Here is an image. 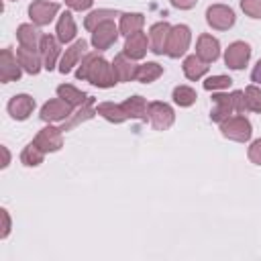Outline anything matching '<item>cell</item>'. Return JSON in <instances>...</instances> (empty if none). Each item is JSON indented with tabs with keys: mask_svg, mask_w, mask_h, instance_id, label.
Listing matches in <instances>:
<instances>
[{
	"mask_svg": "<svg viewBox=\"0 0 261 261\" xmlns=\"http://www.w3.org/2000/svg\"><path fill=\"white\" fill-rule=\"evenodd\" d=\"M55 33H57V39H59V43H61V45H65V43H69V41H73V39H75V35H77V27H75L73 14H71L69 10H67V12H63V14L59 16Z\"/></svg>",
	"mask_w": 261,
	"mask_h": 261,
	"instance_id": "obj_22",
	"label": "cell"
},
{
	"mask_svg": "<svg viewBox=\"0 0 261 261\" xmlns=\"http://www.w3.org/2000/svg\"><path fill=\"white\" fill-rule=\"evenodd\" d=\"M147 118L151 120V126H153L155 130H167V128L173 124L175 114H173V108H171L169 104L155 100V102H151L149 108H147Z\"/></svg>",
	"mask_w": 261,
	"mask_h": 261,
	"instance_id": "obj_5",
	"label": "cell"
},
{
	"mask_svg": "<svg viewBox=\"0 0 261 261\" xmlns=\"http://www.w3.org/2000/svg\"><path fill=\"white\" fill-rule=\"evenodd\" d=\"M147 51H149V39H147V35L145 33H141V31H137V33H133V35H128L126 37V41H124V55H128L130 59H143L145 55H147Z\"/></svg>",
	"mask_w": 261,
	"mask_h": 261,
	"instance_id": "obj_18",
	"label": "cell"
},
{
	"mask_svg": "<svg viewBox=\"0 0 261 261\" xmlns=\"http://www.w3.org/2000/svg\"><path fill=\"white\" fill-rule=\"evenodd\" d=\"M92 2H94V0H65V4H67L71 10H77V12L88 10V8L92 6Z\"/></svg>",
	"mask_w": 261,
	"mask_h": 261,
	"instance_id": "obj_38",
	"label": "cell"
},
{
	"mask_svg": "<svg viewBox=\"0 0 261 261\" xmlns=\"http://www.w3.org/2000/svg\"><path fill=\"white\" fill-rule=\"evenodd\" d=\"M6 108H8V114L14 120H27L35 110V98L29 96V94H16V96L10 98Z\"/></svg>",
	"mask_w": 261,
	"mask_h": 261,
	"instance_id": "obj_16",
	"label": "cell"
},
{
	"mask_svg": "<svg viewBox=\"0 0 261 261\" xmlns=\"http://www.w3.org/2000/svg\"><path fill=\"white\" fill-rule=\"evenodd\" d=\"M57 12H59V4L57 2H49V0H35L29 6V16H31L33 24H37V27L49 24L55 18Z\"/></svg>",
	"mask_w": 261,
	"mask_h": 261,
	"instance_id": "obj_7",
	"label": "cell"
},
{
	"mask_svg": "<svg viewBox=\"0 0 261 261\" xmlns=\"http://www.w3.org/2000/svg\"><path fill=\"white\" fill-rule=\"evenodd\" d=\"M196 55L202 61H206V63H214L220 57V43H218V39L208 35V33H202L198 37V43H196Z\"/></svg>",
	"mask_w": 261,
	"mask_h": 261,
	"instance_id": "obj_15",
	"label": "cell"
},
{
	"mask_svg": "<svg viewBox=\"0 0 261 261\" xmlns=\"http://www.w3.org/2000/svg\"><path fill=\"white\" fill-rule=\"evenodd\" d=\"M122 108L126 112L128 118H139V120H147V108L149 104L145 102L143 96H130L122 102Z\"/></svg>",
	"mask_w": 261,
	"mask_h": 261,
	"instance_id": "obj_27",
	"label": "cell"
},
{
	"mask_svg": "<svg viewBox=\"0 0 261 261\" xmlns=\"http://www.w3.org/2000/svg\"><path fill=\"white\" fill-rule=\"evenodd\" d=\"M245 100H247V110L261 114V88L259 86H247Z\"/></svg>",
	"mask_w": 261,
	"mask_h": 261,
	"instance_id": "obj_33",
	"label": "cell"
},
{
	"mask_svg": "<svg viewBox=\"0 0 261 261\" xmlns=\"http://www.w3.org/2000/svg\"><path fill=\"white\" fill-rule=\"evenodd\" d=\"M35 145L45 153H55V151H59L63 147V130L49 124V126H45V128H41L37 133Z\"/></svg>",
	"mask_w": 261,
	"mask_h": 261,
	"instance_id": "obj_9",
	"label": "cell"
},
{
	"mask_svg": "<svg viewBox=\"0 0 261 261\" xmlns=\"http://www.w3.org/2000/svg\"><path fill=\"white\" fill-rule=\"evenodd\" d=\"M184 75L188 77V80H192V82H198L202 75H206V71H208V63L206 61H202L198 55H188L186 59H184Z\"/></svg>",
	"mask_w": 261,
	"mask_h": 261,
	"instance_id": "obj_25",
	"label": "cell"
},
{
	"mask_svg": "<svg viewBox=\"0 0 261 261\" xmlns=\"http://www.w3.org/2000/svg\"><path fill=\"white\" fill-rule=\"evenodd\" d=\"M2 155H4V161H2V169H4V167H8V163H10V153H8L6 147H2Z\"/></svg>",
	"mask_w": 261,
	"mask_h": 261,
	"instance_id": "obj_42",
	"label": "cell"
},
{
	"mask_svg": "<svg viewBox=\"0 0 261 261\" xmlns=\"http://www.w3.org/2000/svg\"><path fill=\"white\" fill-rule=\"evenodd\" d=\"M237 114L234 110V98H232V92L230 94H224V92H216L212 94V110H210V118L214 122H222L226 120L228 116Z\"/></svg>",
	"mask_w": 261,
	"mask_h": 261,
	"instance_id": "obj_8",
	"label": "cell"
},
{
	"mask_svg": "<svg viewBox=\"0 0 261 261\" xmlns=\"http://www.w3.org/2000/svg\"><path fill=\"white\" fill-rule=\"evenodd\" d=\"M169 33H171V24L169 22H165V20L155 22L149 29V51H153L155 55H163L167 51Z\"/></svg>",
	"mask_w": 261,
	"mask_h": 261,
	"instance_id": "obj_13",
	"label": "cell"
},
{
	"mask_svg": "<svg viewBox=\"0 0 261 261\" xmlns=\"http://www.w3.org/2000/svg\"><path fill=\"white\" fill-rule=\"evenodd\" d=\"M251 80L261 86V59L255 63V67H253V71H251Z\"/></svg>",
	"mask_w": 261,
	"mask_h": 261,
	"instance_id": "obj_41",
	"label": "cell"
},
{
	"mask_svg": "<svg viewBox=\"0 0 261 261\" xmlns=\"http://www.w3.org/2000/svg\"><path fill=\"white\" fill-rule=\"evenodd\" d=\"M86 49H88V41L86 39H77L75 43H71L67 49H65V53L61 55V61H59V71L61 73H69L80 61H82V57L86 55Z\"/></svg>",
	"mask_w": 261,
	"mask_h": 261,
	"instance_id": "obj_14",
	"label": "cell"
},
{
	"mask_svg": "<svg viewBox=\"0 0 261 261\" xmlns=\"http://www.w3.org/2000/svg\"><path fill=\"white\" fill-rule=\"evenodd\" d=\"M16 59L20 63V67L31 73V75H37L43 67V57L39 53V49H29V47H18L16 49Z\"/></svg>",
	"mask_w": 261,
	"mask_h": 261,
	"instance_id": "obj_19",
	"label": "cell"
},
{
	"mask_svg": "<svg viewBox=\"0 0 261 261\" xmlns=\"http://www.w3.org/2000/svg\"><path fill=\"white\" fill-rule=\"evenodd\" d=\"M169 2H171V6H173V8L190 10V8H194V6H196V2H198V0H169Z\"/></svg>",
	"mask_w": 261,
	"mask_h": 261,
	"instance_id": "obj_40",
	"label": "cell"
},
{
	"mask_svg": "<svg viewBox=\"0 0 261 261\" xmlns=\"http://www.w3.org/2000/svg\"><path fill=\"white\" fill-rule=\"evenodd\" d=\"M143 24H145V16L141 12H122L120 14V22H118V31H120V35L128 37L133 33L141 31Z\"/></svg>",
	"mask_w": 261,
	"mask_h": 261,
	"instance_id": "obj_24",
	"label": "cell"
},
{
	"mask_svg": "<svg viewBox=\"0 0 261 261\" xmlns=\"http://www.w3.org/2000/svg\"><path fill=\"white\" fill-rule=\"evenodd\" d=\"M57 98L65 100L69 106H82V104H86V100H88L90 96H88L86 92H82V90L69 86V84H61V86H57Z\"/></svg>",
	"mask_w": 261,
	"mask_h": 261,
	"instance_id": "obj_28",
	"label": "cell"
},
{
	"mask_svg": "<svg viewBox=\"0 0 261 261\" xmlns=\"http://www.w3.org/2000/svg\"><path fill=\"white\" fill-rule=\"evenodd\" d=\"M251 59V45L245 41H234L224 51V63L230 69H243Z\"/></svg>",
	"mask_w": 261,
	"mask_h": 261,
	"instance_id": "obj_10",
	"label": "cell"
},
{
	"mask_svg": "<svg viewBox=\"0 0 261 261\" xmlns=\"http://www.w3.org/2000/svg\"><path fill=\"white\" fill-rule=\"evenodd\" d=\"M161 75H163V65H159L155 61L141 63L137 69V82H141V84H151Z\"/></svg>",
	"mask_w": 261,
	"mask_h": 261,
	"instance_id": "obj_29",
	"label": "cell"
},
{
	"mask_svg": "<svg viewBox=\"0 0 261 261\" xmlns=\"http://www.w3.org/2000/svg\"><path fill=\"white\" fill-rule=\"evenodd\" d=\"M118 35H120V31H118V27L114 24V20H106V22L98 24V27L92 31V45H94V49H98V51H106V49H110V47L116 43Z\"/></svg>",
	"mask_w": 261,
	"mask_h": 261,
	"instance_id": "obj_6",
	"label": "cell"
},
{
	"mask_svg": "<svg viewBox=\"0 0 261 261\" xmlns=\"http://www.w3.org/2000/svg\"><path fill=\"white\" fill-rule=\"evenodd\" d=\"M0 216H2V232H0V237L6 239L8 232H10V216H8V210L6 208H0Z\"/></svg>",
	"mask_w": 261,
	"mask_h": 261,
	"instance_id": "obj_39",
	"label": "cell"
},
{
	"mask_svg": "<svg viewBox=\"0 0 261 261\" xmlns=\"http://www.w3.org/2000/svg\"><path fill=\"white\" fill-rule=\"evenodd\" d=\"M43 159H45V151H41V149L35 145V141L29 143V145L22 149V153H20V161H22V165H27V167H37V165L43 163Z\"/></svg>",
	"mask_w": 261,
	"mask_h": 261,
	"instance_id": "obj_31",
	"label": "cell"
},
{
	"mask_svg": "<svg viewBox=\"0 0 261 261\" xmlns=\"http://www.w3.org/2000/svg\"><path fill=\"white\" fill-rule=\"evenodd\" d=\"M230 84H232V80H230L228 75H210V77H206L204 88L216 92V90H226V88H230Z\"/></svg>",
	"mask_w": 261,
	"mask_h": 261,
	"instance_id": "obj_34",
	"label": "cell"
},
{
	"mask_svg": "<svg viewBox=\"0 0 261 261\" xmlns=\"http://www.w3.org/2000/svg\"><path fill=\"white\" fill-rule=\"evenodd\" d=\"M220 133L224 139H230L237 143H247L253 135V126L243 114H234L220 122Z\"/></svg>",
	"mask_w": 261,
	"mask_h": 261,
	"instance_id": "obj_2",
	"label": "cell"
},
{
	"mask_svg": "<svg viewBox=\"0 0 261 261\" xmlns=\"http://www.w3.org/2000/svg\"><path fill=\"white\" fill-rule=\"evenodd\" d=\"M59 39L53 37V35H43L41 37V43H39V53L43 57V67L45 69H53L55 63H57V57H59Z\"/></svg>",
	"mask_w": 261,
	"mask_h": 261,
	"instance_id": "obj_17",
	"label": "cell"
},
{
	"mask_svg": "<svg viewBox=\"0 0 261 261\" xmlns=\"http://www.w3.org/2000/svg\"><path fill=\"white\" fill-rule=\"evenodd\" d=\"M234 10L226 4H212L206 8V22L216 31H228L234 24Z\"/></svg>",
	"mask_w": 261,
	"mask_h": 261,
	"instance_id": "obj_4",
	"label": "cell"
},
{
	"mask_svg": "<svg viewBox=\"0 0 261 261\" xmlns=\"http://www.w3.org/2000/svg\"><path fill=\"white\" fill-rule=\"evenodd\" d=\"M20 75H22V67H20L16 55L12 53V49L10 47L2 49V55H0V82L2 84L16 82Z\"/></svg>",
	"mask_w": 261,
	"mask_h": 261,
	"instance_id": "obj_11",
	"label": "cell"
},
{
	"mask_svg": "<svg viewBox=\"0 0 261 261\" xmlns=\"http://www.w3.org/2000/svg\"><path fill=\"white\" fill-rule=\"evenodd\" d=\"M114 16H120V14H118L116 10L100 8V10H94V12H90V14L86 16L84 27H86L88 31H94L98 24H102V22H106V20H114Z\"/></svg>",
	"mask_w": 261,
	"mask_h": 261,
	"instance_id": "obj_30",
	"label": "cell"
},
{
	"mask_svg": "<svg viewBox=\"0 0 261 261\" xmlns=\"http://www.w3.org/2000/svg\"><path fill=\"white\" fill-rule=\"evenodd\" d=\"M75 77L77 80H88L92 86H98V88H112L114 84H118L112 63H108L98 53L84 55V59H82V63L75 71Z\"/></svg>",
	"mask_w": 261,
	"mask_h": 261,
	"instance_id": "obj_1",
	"label": "cell"
},
{
	"mask_svg": "<svg viewBox=\"0 0 261 261\" xmlns=\"http://www.w3.org/2000/svg\"><path fill=\"white\" fill-rule=\"evenodd\" d=\"M96 112L102 118H106L108 122H114V124H120V122H124L128 118L124 108H122V104H114V102H100Z\"/></svg>",
	"mask_w": 261,
	"mask_h": 261,
	"instance_id": "obj_26",
	"label": "cell"
},
{
	"mask_svg": "<svg viewBox=\"0 0 261 261\" xmlns=\"http://www.w3.org/2000/svg\"><path fill=\"white\" fill-rule=\"evenodd\" d=\"M241 10L251 18H261V0H241Z\"/></svg>",
	"mask_w": 261,
	"mask_h": 261,
	"instance_id": "obj_35",
	"label": "cell"
},
{
	"mask_svg": "<svg viewBox=\"0 0 261 261\" xmlns=\"http://www.w3.org/2000/svg\"><path fill=\"white\" fill-rule=\"evenodd\" d=\"M94 98L90 96L88 100H86V104H82L80 106V110L77 112H71L69 114V118H65L63 122H61V130L65 133V130H71L73 126H77V124H82V122H86V120H90V118H94L98 112H96V108H94Z\"/></svg>",
	"mask_w": 261,
	"mask_h": 261,
	"instance_id": "obj_21",
	"label": "cell"
},
{
	"mask_svg": "<svg viewBox=\"0 0 261 261\" xmlns=\"http://www.w3.org/2000/svg\"><path fill=\"white\" fill-rule=\"evenodd\" d=\"M112 67H114V73H116V80H118V82H133V80H137V69H139V65H137L135 59H130L128 55L118 53V55L112 59Z\"/></svg>",
	"mask_w": 261,
	"mask_h": 261,
	"instance_id": "obj_20",
	"label": "cell"
},
{
	"mask_svg": "<svg viewBox=\"0 0 261 261\" xmlns=\"http://www.w3.org/2000/svg\"><path fill=\"white\" fill-rule=\"evenodd\" d=\"M232 98H234V110H237V114H245V112H247V100H245V92L234 90V92H232Z\"/></svg>",
	"mask_w": 261,
	"mask_h": 261,
	"instance_id": "obj_37",
	"label": "cell"
},
{
	"mask_svg": "<svg viewBox=\"0 0 261 261\" xmlns=\"http://www.w3.org/2000/svg\"><path fill=\"white\" fill-rule=\"evenodd\" d=\"M71 108H73V106H69L65 100L53 98V100H49V102L43 104L39 116H41V120H45V122H63L65 118H69Z\"/></svg>",
	"mask_w": 261,
	"mask_h": 261,
	"instance_id": "obj_12",
	"label": "cell"
},
{
	"mask_svg": "<svg viewBox=\"0 0 261 261\" xmlns=\"http://www.w3.org/2000/svg\"><path fill=\"white\" fill-rule=\"evenodd\" d=\"M41 33L37 31V24H20L16 29V39L20 43V47H29V49H39L41 43Z\"/></svg>",
	"mask_w": 261,
	"mask_h": 261,
	"instance_id": "obj_23",
	"label": "cell"
},
{
	"mask_svg": "<svg viewBox=\"0 0 261 261\" xmlns=\"http://www.w3.org/2000/svg\"><path fill=\"white\" fill-rule=\"evenodd\" d=\"M251 163L255 165H261V139H255L251 145H249V151H247Z\"/></svg>",
	"mask_w": 261,
	"mask_h": 261,
	"instance_id": "obj_36",
	"label": "cell"
},
{
	"mask_svg": "<svg viewBox=\"0 0 261 261\" xmlns=\"http://www.w3.org/2000/svg\"><path fill=\"white\" fill-rule=\"evenodd\" d=\"M190 41H192V31L188 24H175L171 27V33H169V41H167V55L171 59H177L181 57L188 47H190Z\"/></svg>",
	"mask_w": 261,
	"mask_h": 261,
	"instance_id": "obj_3",
	"label": "cell"
},
{
	"mask_svg": "<svg viewBox=\"0 0 261 261\" xmlns=\"http://www.w3.org/2000/svg\"><path fill=\"white\" fill-rule=\"evenodd\" d=\"M171 98H173V102H175L177 106L188 108V106H192V104L196 102L198 94H196V90H194V88H190V86H175V88H173Z\"/></svg>",
	"mask_w": 261,
	"mask_h": 261,
	"instance_id": "obj_32",
	"label": "cell"
}]
</instances>
